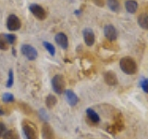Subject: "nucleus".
Segmentation results:
<instances>
[{"label": "nucleus", "instance_id": "f257e3e1", "mask_svg": "<svg viewBox=\"0 0 148 139\" xmlns=\"http://www.w3.org/2000/svg\"><path fill=\"white\" fill-rule=\"evenodd\" d=\"M22 132L26 139H39L38 130L34 122L28 120H24L22 122Z\"/></svg>", "mask_w": 148, "mask_h": 139}, {"label": "nucleus", "instance_id": "f03ea898", "mask_svg": "<svg viewBox=\"0 0 148 139\" xmlns=\"http://www.w3.org/2000/svg\"><path fill=\"white\" fill-rule=\"evenodd\" d=\"M119 67H120L121 71L124 73L129 74V75H131V74H134L137 71L136 62L130 57H124V58H122L121 59H120Z\"/></svg>", "mask_w": 148, "mask_h": 139}, {"label": "nucleus", "instance_id": "7ed1b4c3", "mask_svg": "<svg viewBox=\"0 0 148 139\" xmlns=\"http://www.w3.org/2000/svg\"><path fill=\"white\" fill-rule=\"evenodd\" d=\"M52 87L53 90L56 94L58 95H61L65 91V87H66V83H65V79L63 75L61 74H57L55 75L52 79Z\"/></svg>", "mask_w": 148, "mask_h": 139}, {"label": "nucleus", "instance_id": "20e7f679", "mask_svg": "<svg viewBox=\"0 0 148 139\" xmlns=\"http://www.w3.org/2000/svg\"><path fill=\"white\" fill-rule=\"evenodd\" d=\"M21 51L29 60H34L38 56L37 50L31 45H22Z\"/></svg>", "mask_w": 148, "mask_h": 139}, {"label": "nucleus", "instance_id": "39448f33", "mask_svg": "<svg viewBox=\"0 0 148 139\" xmlns=\"http://www.w3.org/2000/svg\"><path fill=\"white\" fill-rule=\"evenodd\" d=\"M7 27L9 31H18L21 27V21L16 15H9L7 20Z\"/></svg>", "mask_w": 148, "mask_h": 139}, {"label": "nucleus", "instance_id": "423d86ee", "mask_svg": "<svg viewBox=\"0 0 148 139\" xmlns=\"http://www.w3.org/2000/svg\"><path fill=\"white\" fill-rule=\"evenodd\" d=\"M30 11L34 14V16L40 21H44L46 18V11L41 6L37 4H32L30 6Z\"/></svg>", "mask_w": 148, "mask_h": 139}, {"label": "nucleus", "instance_id": "0eeeda50", "mask_svg": "<svg viewBox=\"0 0 148 139\" xmlns=\"http://www.w3.org/2000/svg\"><path fill=\"white\" fill-rule=\"evenodd\" d=\"M42 136L43 139H55L54 130L47 122H44L42 125Z\"/></svg>", "mask_w": 148, "mask_h": 139}, {"label": "nucleus", "instance_id": "6e6552de", "mask_svg": "<svg viewBox=\"0 0 148 139\" xmlns=\"http://www.w3.org/2000/svg\"><path fill=\"white\" fill-rule=\"evenodd\" d=\"M104 34H105V36L106 37V39H108L109 41H115L117 39V36H118L117 30H116V28L111 24L105 26Z\"/></svg>", "mask_w": 148, "mask_h": 139}, {"label": "nucleus", "instance_id": "1a4fd4ad", "mask_svg": "<svg viewBox=\"0 0 148 139\" xmlns=\"http://www.w3.org/2000/svg\"><path fill=\"white\" fill-rule=\"evenodd\" d=\"M55 41L60 47L63 49H67L69 46V40L67 35L64 34V32H58L57 34L55 35Z\"/></svg>", "mask_w": 148, "mask_h": 139}, {"label": "nucleus", "instance_id": "9d476101", "mask_svg": "<svg viewBox=\"0 0 148 139\" xmlns=\"http://www.w3.org/2000/svg\"><path fill=\"white\" fill-rule=\"evenodd\" d=\"M82 34H83V39H84V42L87 45L91 46L94 45L95 38V34L92 29H90V28H86V29L83 30Z\"/></svg>", "mask_w": 148, "mask_h": 139}, {"label": "nucleus", "instance_id": "9b49d317", "mask_svg": "<svg viewBox=\"0 0 148 139\" xmlns=\"http://www.w3.org/2000/svg\"><path fill=\"white\" fill-rule=\"evenodd\" d=\"M65 95H66L67 101H68V103L69 105L72 106V107L77 105V103L79 102V98H78L77 95L72 90H71V89L66 90V91H65Z\"/></svg>", "mask_w": 148, "mask_h": 139}, {"label": "nucleus", "instance_id": "f8f14e48", "mask_svg": "<svg viewBox=\"0 0 148 139\" xmlns=\"http://www.w3.org/2000/svg\"><path fill=\"white\" fill-rule=\"evenodd\" d=\"M104 79H105V82L108 83V85H116L118 83V79L116 74L113 72H106L104 75Z\"/></svg>", "mask_w": 148, "mask_h": 139}, {"label": "nucleus", "instance_id": "ddd939ff", "mask_svg": "<svg viewBox=\"0 0 148 139\" xmlns=\"http://www.w3.org/2000/svg\"><path fill=\"white\" fill-rule=\"evenodd\" d=\"M125 8L129 13H135L138 8V3L134 0H128L125 3Z\"/></svg>", "mask_w": 148, "mask_h": 139}, {"label": "nucleus", "instance_id": "4468645a", "mask_svg": "<svg viewBox=\"0 0 148 139\" xmlns=\"http://www.w3.org/2000/svg\"><path fill=\"white\" fill-rule=\"evenodd\" d=\"M86 114H87V117L89 118L94 123H98L100 122L99 115L97 114L92 109H86Z\"/></svg>", "mask_w": 148, "mask_h": 139}, {"label": "nucleus", "instance_id": "2eb2a0df", "mask_svg": "<svg viewBox=\"0 0 148 139\" xmlns=\"http://www.w3.org/2000/svg\"><path fill=\"white\" fill-rule=\"evenodd\" d=\"M138 24L143 29H148V15L143 13L138 17Z\"/></svg>", "mask_w": 148, "mask_h": 139}, {"label": "nucleus", "instance_id": "dca6fc26", "mask_svg": "<svg viewBox=\"0 0 148 139\" xmlns=\"http://www.w3.org/2000/svg\"><path fill=\"white\" fill-rule=\"evenodd\" d=\"M57 97H56L54 95H48L46 96V99H45V105L47 107L48 109H52L55 107V105L57 104Z\"/></svg>", "mask_w": 148, "mask_h": 139}, {"label": "nucleus", "instance_id": "f3484780", "mask_svg": "<svg viewBox=\"0 0 148 139\" xmlns=\"http://www.w3.org/2000/svg\"><path fill=\"white\" fill-rule=\"evenodd\" d=\"M3 139H20V136H18V134L16 131H14V130H8L5 134L2 136Z\"/></svg>", "mask_w": 148, "mask_h": 139}, {"label": "nucleus", "instance_id": "a211bd4d", "mask_svg": "<svg viewBox=\"0 0 148 139\" xmlns=\"http://www.w3.org/2000/svg\"><path fill=\"white\" fill-rule=\"evenodd\" d=\"M9 44L6 38V34H0V49L1 50H8Z\"/></svg>", "mask_w": 148, "mask_h": 139}, {"label": "nucleus", "instance_id": "6ab92c4d", "mask_svg": "<svg viewBox=\"0 0 148 139\" xmlns=\"http://www.w3.org/2000/svg\"><path fill=\"white\" fill-rule=\"evenodd\" d=\"M108 6L112 11H118L119 9V3L118 0H108Z\"/></svg>", "mask_w": 148, "mask_h": 139}, {"label": "nucleus", "instance_id": "aec40b11", "mask_svg": "<svg viewBox=\"0 0 148 139\" xmlns=\"http://www.w3.org/2000/svg\"><path fill=\"white\" fill-rule=\"evenodd\" d=\"M43 45H44V46L45 47V49L49 52L50 55L54 56L56 54V48H55V46L52 44H50V43H48V42L45 41L44 43H43Z\"/></svg>", "mask_w": 148, "mask_h": 139}, {"label": "nucleus", "instance_id": "412c9836", "mask_svg": "<svg viewBox=\"0 0 148 139\" xmlns=\"http://www.w3.org/2000/svg\"><path fill=\"white\" fill-rule=\"evenodd\" d=\"M2 100L5 103H9V102H12L14 100V96L11 93H5L2 96Z\"/></svg>", "mask_w": 148, "mask_h": 139}, {"label": "nucleus", "instance_id": "4be33fe9", "mask_svg": "<svg viewBox=\"0 0 148 139\" xmlns=\"http://www.w3.org/2000/svg\"><path fill=\"white\" fill-rule=\"evenodd\" d=\"M14 83V72L12 70H9V72H8V82H7V87L10 88Z\"/></svg>", "mask_w": 148, "mask_h": 139}, {"label": "nucleus", "instance_id": "5701e85b", "mask_svg": "<svg viewBox=\"0 0 148 139\" xmlns=\"http://www.w3.org/2000/svg\"><path fill=\"white\" fill-rule=\"evenodd\" d=\"M6 38L8 42L9 45H13L14 43H15L16 41V35L15 34H6Z\"/></svg>", "mask_w": 148, "mask_h": 139}, {"label": "nucleus", "instance_id": "b1692460", "mask_svg": "<svg viewBox=\"0 0 148 139\" xmlns=\"http://www.w3.org/2000/svg\"><path fill=\"white\" fill-rule=\"evenodd\" d=\"M21 109L24 111V112L26 113V114H31L32 113V109L30 108L29 106L28 105H26V104H24V103H21Z\"/></svg>", "mask_w": 148, "mask_h": 139}, {"label": "nucleus", "instance_id": "393cba45", "mask_svg": "<svg viewBox=\"0 0 148 139\" xmlns=\"http://www.w3.org/2000/svg\"><path fill=\"white\" fill-rule=\"evenodd\" d=\"M39 114H40V118H41L42 120H45V122H46V120H48V119H49L48 115H47V113H46L43 109H41L39 110Z\"/></svg>", "mask_w": 148, "mask_h": 139}, {"label": "nucleus", "instance_id": "a878e982", "mask_svg": "<svg viewBox=\"0 0 148 139\" xmlns=\"http://www.w3.org/2000/svg\"><path fill=\"white\" fill-rule=\"evenodd\" d=\"M141 87L143 88V91L148 94V78L147 79H145V80L142 81V83H141Z\"/></svg>", "mask_w": 148, "mask_h": 139}, {"label": "nucleus", "instance_id": "bb28decb", "mask_svg": "<svg viewBox=\"0 0 148 139\" xmlns=\"http://www.w3.org/2000/svg\"><path fill=\"white\" fill-rule=\"evenodd\" d=\"M7 132V127L3 122H0V137H2Z\"/></svg>", "mask_w": 148, "mask_h": 139}, {"label": "nucleus", "instance_id": "cd10ccee", "mask_svg": "<svg viewBox=\"0 0 148 139\" xmlns=\"http://www.w3.org/2000/svg\"><path fill=\"white\" fill-rule=\"evenodd\" d=\"M95 4H96L97 6L99 7H103L104 6V3H105V0H92Z\"/></svg>", "mask_w": 148, "mask_h": 139}, {"label": "nucleus", "instance_id": "c85d7f7f", "mask_svg": "<svg viewBox=\"0 0 148 139\" xmlns=\"http://www.w3.org/2000/svg\"><path fill=\"white\" fill-rule=\"evenodd\" d=\"M4 114V111L2 110V109H0V115H3Z\"/></svg>", "mask_w": 148, "mask_h": 139}]
</instances>
